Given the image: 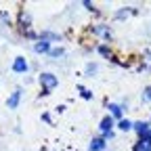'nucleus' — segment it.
Returning <instances> with one entry per match:
<instances>
[{
  "mask_svg": "<svg viewBox=\"0 0 151 151\" xmlns=\"http://www.w3.org/2000/svg\"><path fill=\"white\" fill-rule=\"evenodd\" d=\"M105 147H107L105 139H92V141H90V145H88V149H90V151H105Z\"/></svg>",
  "mask_w": 151,
  "mask_h": 151,
  "instance_id": "9",
  "label": "nucleus"
},
{
  "mask_svg": "<svg viewBox=\"0 0 151 151\" xmlns=\"http://www.w3.org/2000/svg\"><path fill=\"white\" fill-rule=\"evenodd\" d=\"M132 130H134L137 134H139V139H147V137H149V130H151V124H149V122L139 120V122L132 124Z\"/></svg>",
  "mask_w": 151,
  "mask_h": 151,
  "instance_id": "2",
  "label": "nucleus"
},
{
  "mask_svg": "<svg viewBox=\"0 0 151 151\" xmlns=\"http://www.w3.org/2000/svg\"><path fill=\"white\" fill-rule=\"evenodd\" d=\"M134 151H151V139H139L134 143Z\"/></svg>",
  "mask_w": 151,
  "mask_h": 151,
  "instance_id": "8",
  "label": "nucleus"
},
{
  "mask_svg": "<svg viewBox=\"0 0 151 151\" xmlns=\"http://www.w3.org/2000/svg\"><path fill=\"white\" fill-rule=\"evenodd\" d=\"M107 109H109V113H111V118H113V120H118V122L122 120V116H124V107H122L120 103H109Z\"/></svg>",
  "mask_w": 151,
  "mask_h": 151,
  "instance_id": "4",
  "label": "nucleus"
},
{
  "mask_svg": "<svg viewBox=\"0 0 151 151\" xmlns=\"http://www.w3.org/2000/svg\"><path fill=\"white\" fill-rule=\"evenodd\" d=\"M94 71H97V65H94V63H88V65H86V73H88V76H92Z\"/></svg>",
  "mask_w": 151,
  "mask_h": 151,
  "instance_id": "15",
  "label": "nucleus"
},
{
  "mask_svg": "<svg viewBox=\"0 0 151 151\" xmlns=\"http://www.w3.org/2000/svg\"><path fill=\"white\" fill-rule=\"evenodd\" d=\"M132 124H134V122H130V120H124V118H122V120L118 122V128H120L122 132H130V130H132Z\"/></svg>",
  "mask_w": 151,
  "mask_h": 151,
  "instance_id": "11",
  "label": "nucleus"
},
{
  "mask_svg": "<svg viewBox=\"0 0 151 151\" xmlns=\"http://www.w3.org/2000/svg\"><path fill=\"white\" fill-rule=\"evenodd\" d=\"M63 55V48H52L50 50V57H61Z\"/></svg>",
  "mask_w": 151,
  "mask_h": 151,
  "instance_id": "16",
  "label": "nucleus"
},
{
  "mask_svg": "<svg viewBox=\"0 0 151 151\" xmlns=\"http://www.w3.org/2000/svg\"><path fill=\"white\" fill-rule=\"evenodd\" d=\"M113 126H116V120H113L111 116H105L103 120H101V132L103 134H107V132H113Z\"/></svg>",
  "mask_w": 151,
  "mask_h": 151,
  "instance_id": "5",
  "label": "nucleus"
},
{
  "mask_svg": "<svg viewBox=\"0 0 151 151\" xmlns=\"http://www.w3.org/2000/svg\"><path fill=\"white\" fill-rule=\"evenodd\" d=\"M34 50H36L38 55H40V52H50V42H48V40H42V38H40V40L34 44Z\"/></svg>",
  "mask_w": 151,
  "mask_h": 151,
  "instance_id": "7",
  "label": "nucleus"
},
{
  "mask_svg": "<svg viewBox=\"0 0 151 151\" xmlns=\"http://www.w3.org/2000/svg\"><path fill=\"white\" fill-rule=\"evenodd\" d=\"M149 139H151V130H149Z\"/></svg>",
  "mask_w": 151,
  "mask_h": 151,
  "instance_id": "17",
  "label": "nucleus"
},
{
  "mask_svg": "<svg viewBox=\"0 0 151 151\" xmlns=\"http://www.w3.org/2000/svg\"><path fill=\"white\" fill-rule=\"evenodd\" d=\"M99 52H101L103 57H109V55H111V50H109V48H107L105 44H101V46H99Z\"/></svg>",
  "mask_w": 151,
  "mask_h": 151,
  "instance_id": "13",
  "label": "nucleus"
},
{
  "mask_svg": "<svg viewBox=\"0 0 151 151\" xmlns=\"http://www.w3.org/2000/svg\"><path fill=\"white\" fill-rule=\"evenodd\" d=\"M19 101H21V90L17 88V90H13V92H11V97L6 99V107H9V109H17Z\"/></svg>",
  "mask_w": 151,
  "mask_h": 151,
  "instance_id": "6",
  "label": "nucleus"
},
{
  "mask_svg": "<svg viewBox=\"0 0 151 151\" xmlns=\"http://www.w3.org/2000/svg\"><path fill=\"white\" fill-rule=\"evenodd\" d=\"M143 103H151V86H147L145 90H143Z\"/></svg>",
  "mask_w": 151,
  "mask_h": 151,
  "instance_id": "12",
  "label": "nucleus"
},
{
  "mask_svg": "<svg viewBox=\"0 0 151 151\" xmlns=\"http://www.w3.org/2000/svg\"><path fill=\"white\" fill-rule=\"evenodd\" d=\"M40 84H42L44 90H52L57 84H59V78H57L55 73H50V71H44V73H40Z\"/></svg>",
  "mask_w": 151,
  "mask_h": 151,
  "instance_id": "1",
  "label": "nucleus"
},
{
  "mask_svg": "<svg viewBox=\"0 0 151 151\" xmlns=\"http://www.w3.org/2000/svg\"><path fill=\"white\" fill-rule=\"evenodd\" d=\"M78 88H80V92H82L84 99H92V92H90V90H86V88H82V86H78Z\"/></svg>",
  "mask_w": 151,
  "mask_h": 151,
  "instance_id": "14",
  "label": "nucleus"
},
{
  "mask_svg": "<svg viewBox=\"0 0 151 151\" xmlns=\"http://www.w3.org/2000/svg\"><path fill=\"white\" fill-rule=\"evenodd\" d=\"M94 34H99V36H103V38H107V40H109V38H111V29H109L107 25H97V27H94Z\"/></svg>",
  "mask_w": 151,
  "mask_h": 151,
  "instance_id": "10",
  "label": "nucleus"
},
{
  "mask_svg": "<svg viewBox=\"0 0 151 151\" xmlns=\"http://www.w3.org/2000/svg\"><path fill=\"white\" fill-rule=\"evenodd\" d=\"M29 69V63L25 61V57H15V61H13V71L15 73H25Z\"/></svg>",
  "mask_w": 151,
  "mask_h": 151,
  "instance_id": "3",
  "label": "nucleus"
}]
</instances>
